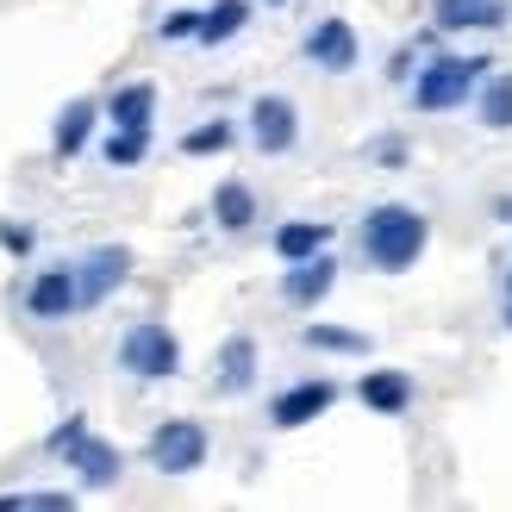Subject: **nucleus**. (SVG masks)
Here are the masks:
<instances>
[{
  "label": "nucleus",
  "mask_w": 512,
  "mask_h": 512,
  "mask_svg": "<svg viewBox=\"0 0 512 512\" xmlns=\"http://www.w3.org/2000/svg\"><path fill=\"white\" fill-rule=\"evenodd\" d=\"M431 244V225L419 207H400V200H388V207H369L363 219V256L381 269V275H400V269H413L419 256Z\"/></svg>",
  "instance_id": "nucleus-1"
},
{
  "label": "nucleus",
  "mask_w": 512,
  "mask_h": 512,
  "mask_svg": "<svg viewBox=\"0 0 512 512\" xmlns=\"http://www.w3.org/2000/svg\"><path fill=\"white\" fill-rule=\"evenodd\" d=\"M488 57H431L419 69V82H413V107L419 113H450V107H463V100L488 82Z\"/></svg>",
  "instance_id": "nucleus-2"
},
{
  "label": "nucleus",
  "mask_w": 512,
  "mask_h": 512,
  "mask_svg": "<svg viewBox=\"0 0 512 512\" xmlns=\"http://www.w3.org/2000/svg\"><path fill=\"white\" fill-rule=\"evenodd\" d=\"M44 450H50V456H69V469L82 475V488H113V481H119V469H125V463H119V450H113L107 438H94L82 413H75V419H63L57 431H50V438H44Z\"/></svg>",
  "instance_id": "nucleus-3"
},
{
  "label": "nucleus",
  "mask_w": 512,
  "mask_h": 512,
  "mask_svg": "<svg viewBox=\"0 0 512 512\" xmlns=\"http://www.w3.org/2000/svg\"><path fill=\"white\" fill-rule=\"evenodd\" d=\"M119 369L138 375V381H169L175 369H182V344H175V331L163 319H138L119 338Z\"/></svg>",
  "instance_id": "nucleus-4"
},
{
  "label": "nucleus",
  "mask_w": 512,
  "mask_h": 512,
  "mask_svg": "<svg viewBox=\"0 0 512 512\" xmlns=\"http://www.w3.org/2000/svg\"><path fill=\"white\" fill-rule=\"evenodd\" d=\"M150 469H163V475H194L200 463H207V425H194V419H163L157 431H150Z\"/></svg>",
  "instance_id": "nucleus-5"
},
{
  "label": "nucleus",
  "mask_w": 512,
  "mask_h": 512,
  "mask_svg": "<svg viewBox=\"0 0 512 512\" xmlns=\"http://www.w3.org/2000/svg\"><path fill=\"white\" fill-rule=\"evenodd\" d=\"M25 313L44 319V325H57L69 313H82V288H75V269H38L32 275V288H25Z\"/></svg>",
  "instance_id": "nucleus-6"
},
{
  "label": "nucleus",
  "mask_w": 512,
  "mask_h": 512,
  "mask_svg": "<svg viewBox=\"0 0 512 512\" xmlns=\"http://www.w3.org/2000/svg\"><path fill=\"white\" fill-rule=\"evenodd\" d=\"M250 138H256V150H263V157L294 150V138H300L294 100H288V94H263V100H256V107H250Z\"/></svg>",
  "instance_id": "nucleus-7"
},
{
  "label": "nucleus",
  "mask_w": 512,
  "mask_h": 512,
  "mask_svg": "<svg viewBox=\"0 0 512 512\" xmlns=\"http://www.w3.org/2000/svg\"><path fill=\"white\" fill-rule=\"evenodd\" d=\"M125 275H132V250H119V244L88 250L82 263H75V288H82V306H100Z\"/></svg>",
  "instance_id": "nucleus-8"
},
{
  "label": "nucleus",
  "mask_w": 512,
  "mask_h": 512,
  "mask_svg": "<svg viewBox=\"0 0 512 512\" xmlns=\"http://www.w3.org/2000/svg\"><path fill=\"white\" fill-rule=\"evenodd\" d=\"M331 400H338L331 381H300V388H288V394L269 400V425L275 431H300V425H313L319 413H331Z\"/></svg>",
  "instance_id": "nucleus-9"
},
{
  "label": "nucleus",
  "mask_w": 512,
  "mask_h": 512,
  "mask_svg": "<svg viewBox=\"0 0 512 512\" xmlns=\"http://www.w3.org/2000/svg\"><path fill=\"white\" fill-rule=\"evenodd\" d=\"M331 281H338V256H300V263H288V275H281V300L288 306H319L331 294Z\"/></svg>",
  "instance_id": "nucleus-10"
},
{
  "label": "nucleus",
  "mask_w": 512,
  "mask_h": 512,
  "mask_svg": "<svg viewBox=\"0 0 512 512\" xmlns=\"http://www.w3.org/2000/svg\"><path fill=\"white\" fill-rule=\"evenodd\" d=\"M306 57H313L319 69H331V75L356 69V32H350V19H319L313 32H306Z\"/></svg>",
  "instance_id": "nucleus-11"
},
{
  "label": "nucleus",
  "mask_w": 512,
  "mask_h": 512,
  "mask_svg": "<svg viewBox=\"0 0 512 512\" xmlns=\"http://www.w3.org/2000/svg\"><path fill=\"white\" fill-rule=\"evenodd\" d=\"M94 119H100V107H94V100H69V107L57 113V125H50V157H57V163L82 157V150H88V138H94Z\"/></svg>",
  "instance_id": "nucleus-12"
},
{
  "label": "nucleus",
  "mask_w": 512,
  "mask_h": 512,
  "mask_svg": "<svg viewBox=\"0 0 512 512\" xmlns=\"http://www.w3.org/2000/svg\"><path fill=\"white\" fill-rule=\"evenodd\" d=\"M356 400H363L369 413H381V419H400L406 406H413V381H406L400 369H369L363 381H356Z\"/></svg>",
  "instance_id": "nucleus-13"
},
{
  "label": "nucleus",
  "mask_w": 512,
  "mask_h": 512,
  "mask_svg": "<svg viewBox=\"0 0 512 512\" xmlns=\"http://www.w3.org/2000/svg\"><path fill=\"white\" fill-rule=\"evenodd\" d=\"M431 19L444 32H469V25H506L500 0H431Z\"/></svg>",
  "instance_id": "nucleus-14"
},
{
  "label": "nucleus",
  "mask_w": 512,
  "mask_h": 512,
  "mask_svg": "<svg viewBox=\"0 0 512 512\" xmlns=\"http://www.w3.org/2000/svg\"><path fill=\"white\" fill-rule=\"evenodd\" d=\"M213 381H219V394H244L250 381H256V338H244V331H238V338H225Z\"/></svg>",
  "instance_id": "nucleus-15"
},
{
  "label": "nucleus",
  "mask_w": 512,
  "mask_h": 512,
  "mask_svg": "<svg viewBox=\"0 0 512 512\" xmlns=\"http://www.w3.org/2000/svg\"><path fill=\"white\" fill-rule=\"evenodd\" d=\"M325 244H331V225L325 219H294V225H281V232H275V256H281V263L319 256Z\"/></svg>",
  "instance_id": "nucleus-16"
},
{
  "label": "nucleus",
  "mask_w": 512,
  "mask_h": 512,
  "mask_svg": "<svg viewBox=\"0 0 512 512\" xmlns=\"http://www.w3.org/2000/svg\"><path fill=\"white\" fill-rule=\"evenodd\" d=\"M213 219L225 225V232H244V225L256 219V194L244 182H219L213 188Z\"/></svg>",
  "instance_id": "nucleus-17"
},
{
  "label": "nucleus",
  "mask_w": 512,
  "mask_h": 512,
  "mask_svg": "<svg viewBox=\"0 0 512 512\" xmlns=\"http://www.w3.org/2000/svg\"><path fill=\"white\" fill-rule=\"evenodd\" d=\"M475 113H481L488 132H512V75H488V82H481Z\"/></svg>",
  "instance_id": "nucleus-18"
},
{
  "label": "nucleus",
  "mask_w": 512,
  "mask_h": 512,
  "mask_svg": "<svg viewBox=\"0 0 512 512\" xmlns=\"http://www.w3.org/2000/svg\"><path fill=\"white\" fill-rule=\"evenodd\" d=\"M150 113H157V88H150V82H132V88H119L107 100V119L113 125H150Z\"/></svg>",
  "instance_id": "nucleus-19"
},
{
  "label": "nucleus",
  "mask_w": 512,
  "mask_h": 512,
  "mask_svg": "<svg viewBox=\"0 0 512 512\" xmlns=\"http://www.w3.org/2000/svg\"><path fill=\"white\" fill-rule=\"evenodd\" d=\"M244 19H250V0H219V7L200 13V44H225V38H238V32H244Z\"/></svg>",
  "instance_id": "nucleus-20"
},
{
  "label": "nucleus",
  "mask_w": 512,
  "mask_h": 512,
  "mask_svg": "<svg viewBox=\"0 0 512 512\" xmlns=\"http://www.w3.org/2000/svg\"><path fill=\"white\" fill-rule=\"evenodd\" d=\"M113 169H132V163H144L150 157V125H113V138H107V150H100Z\"/></svg>",
  "instance_id": "nucleus-21"
},
{
  "label": "nucleus",
  "mask_w": 512,
  "mask_h": 512,
  "mask_svg": "<svg viewBox=\"0 0 512 512\" xmlns=\"http://www.w3.org/2000/svg\"><path fill=\"white\" fill-rule=\"evenodd\" d=\"M300 338H306V350H338V356H369V338H363V331H344V325H306Z\"/></svg>",
  "instance_id": "nucleus-22"
},
{
  "label": "nucleus",
  "mask_w": 512,
  "mask_h": 512,
  "mask_svg": "<svg viewBox=\"0 0 512 512\" xmlns=\"http://www.w3.org/2000/svg\"><path fill=\"white\" fill-rule=\"evenodd\" d=\"M188 157H213V150H232V119H207V125H194V132L182 138Z\"/></svg>",
  "instance_id": "nucleus-23"
},
{
  "label": "nucleus",
  "mask_w": 512,
  "mask_h": 512,
  "mask_svg": "<svg viewBox=\"0 0 512 512\" xmlns=\"http://www.w3.org/2000/svg\"><path fill=\"white\" fill-rule=\"evenodd\" d=\"M75 494H0V512H69Z\"/></svg>",
  "instance_id": "nucleus-24"
},
{
  "label": "nucleus",
  "mask_w": 512,
  "mask_h": 512,
  "mask_svg": "<svg viewBox=\"0 0 512 512\" xmlns=\"http://www.w3.org/2000/svg\"><path fill=\"white\" fill-rule=\"evenodd\" d=\"M157 38H163V44H182V38H200V13H194V7H175V13H169V19L157 25Z\"/></svg>",
  "instance_id": "nucleus-25"
},
{
  "label": "nucleus",
  "mask_w": 512,
  "mask_h": 512,
  "mask_svg": "<svg viewBox=\"0 0 512 512\" xmlns=\"http://www.w3.org/2000/svg\"><path fill=\"white\" fill-rule=\"evenodd\" d=\"M0 250H7V256H32V232L13 225V219H0Z\"/></svg>",
  "instance_id": "nucleus-26"
},
{
  "label": "nucleus",
  "mask_w": 512,
  "mask_h": 512,
  "mask_svg": "<svg viewBox=\"0 0 512 512\" xmlns=\"http://www.w3.org/2000/svg\"><path fill=\"white\" fill-rule=\"evenodd\" d=\"M375 163H406V144L400 138H381L375 144Z\"/></svg>",
  "instance_id": "nucleus-27"
},
{
  "label": "nucleus",
  "mask_w": 512,
  "mask_h": 512,
  "mask_svg": "<svg viewBox=\"0 0 512 512\" xmlns=\"http://www.w3.org/2000/svg\"><path fill=\"white\" fill-rule=\"evenodd\" d=\"M506 331H512V306H506Z\"/></svg>",
  "instance_id": "nucleus-28"
}]
</instances>
